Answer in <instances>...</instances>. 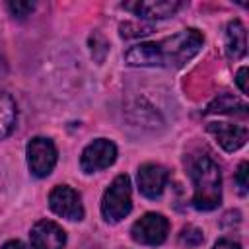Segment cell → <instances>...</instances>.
<instances>
[{
  "label": "cell",
  "instance_id": "obj_1",
  "mask_svg": "<svg viewBox=\"0 0 249 249\" xmlns=\"http://www.w3.org/2000/svg\"><path fill=\"white\" fill-rule=\"evenodd\" d=\"M204 37L198 29L189 27L171 37L156 43H138L124 53V60L130 66H173L179 68L189 62L200 49Z\"/></svg>",
  "mask_w": 249,
  "mask_h": 249
},
{
  "label": "cell",
  "instance_id": "obj_2",
  "mask_svg": "<svg viewBox=\"0 0 249 249\" xmlns=\"http://www.w3.org/2000/svg\"><path fill=\"white\" fill-rule=\"evenodd\" d=\"M193 206L196 210H214L222 202V173L210 156H198L191 165Z\"/></svg>",
  "mask_w": 249,
  "mask_h": 249
},
{
  "label": "cell",
  "instance_id": "obj_3",
  "mask_svg": "<svg viewBox=\"0 0 249 249\" xmlns=\"http://www.w3.org/2000/svg\"><path fill=\"white\" fill-rule=\"evenodd\" d=\"M132 210V198H130V179L128 175H117L109 189L103 193L101 198V214L105 222L117 224L124 216H128Z\"/></svg>",
  "mask_w": 249,
  "mask_h": 249
},
{
  "label": "cell",
  "instance_id": "obj_4",
  "mask_svg": "<svg viewBox=\"0 0 249 249\" xmlns=\"http://www.w3.org/2000/svg\"><path fill=\"white\" fill-rule=\"evenodd\" d=\"M25 154H27L29 171H31L35 177H47V175L54 169L56 160H58L56 146L53 144V140L43 138V136L31 138V140L27 142Z\"/></svg>",
  "mask_w": 249,
  "mask_h": 249
},
{
  "label": "cell",
  "instance_id": "obj_5",
  "mask_svg": "<svg viewBox=\"0 0 249 249\" xmlns=\"http://www.w3.org/2000/svg\"><path fill=\"white\" fill-rule=\"evenodd\" d=\"M169 222L160 212H148L130 228V237L140 245H160L165 241Z\"/></svg>",
  "mask_w": 249,
  "mask_h": 249
},
{
  "label": "cell",
  "instance_id": "obj_6",
  "mask_svg": "<svg viewBox=\"0 0 249 249\" xmlns=\"http://www.w3.org/2000/svg\"><path fill=\"white\" fill-rule=\"evenodd\" d=\"M115 160H117V146L107 138H97L84 148L80 156V167L86 173H95L113 165Z\"/></svg>",
  "mask_w": 249,
  "mask_h": 249
},
{
  "label": "cell",
  "instance_id": "obj_7",
  "mask_svg": "<svg viewBox=\"0 0 249 249\" xmlns=\"http://www.w3.org/2000/svg\"><path fill=\"white\" fill-rule=\"evenodd\" d=\"M49 206L56 216H62L72 222L84 218V206L80 195L68 185H56L49 195Z\"/></svg>",
  "mask_w": 249,
  "mask_h": 249
},
{
  "label": "cell",
  "instance_id": "obj_8",
  "mask_svg": "<svg viewBox=\"0 0 249 249\" xmlns=\"http://www.w3.org/2000/svg\"><path fill=\"white\" fill-rule=\"evenodd\" d=\"M29 237L33 249H64L66 245V231L53 220H39Z\"/></svg>",
  "mask_w": 249,
  "mask_h": 249
},
{
  "label": "cell",
  "instance_id": "obj_9",
  "mask_svg": "<svg viewBox=\"0 0 249 249\" xmlns=\"http://www.w3.org/2000/svg\"><path fill=\"white\" fill-rule=\"evenodd\" d=\"M123 8L130 10L134 16L142 19H165V18L175 16L183 8V2L179 0H138L132 4H123Z\"/></svg>",
  "mask_w": 249,
  "mask_h": 249
},
{
  "label": "cell",
  "instance_id": "obj_10",
  "mask_svg": "<svg viewBox=\"0 0 249 249\" xmlns=\"http://www.w3.org/2000/svg\"><path fill=\"white\" fill-rule=\"evenodd\" d=\"M138 189L146 198H158L169 179V173L160 163H144L138 169Z\"/></svg>",
  "mask_w": 249,
  "mask_h": 249
},
{
  "label": "cell",
  "instance_id": "obj_11",
  "mask_svg": "<svg viewBox=\"0 0 249 249\" xmlns=\"http://www.w3.org/2000/svg\"><path fill=\"white\" fill-rule=\"evenodd\" d=\"M206 130L226 152H235L247 142V126L231 123H208Z\"/></svg>",
  "mask_w": 249,
  "mask_h": 249
},
{
  "label": "cell",
  "instance_id": "obj_12",
  "mask_svg": "<svg viewBox=\"0 0 249 249\" xmlns=\"http://www.w3.org/2000/svg\"><path fill=\"white\" fill-rule=\"evenodd\" d=\"M226 51L230 58H241L247 53V31L239 19H233L226 27Z\"/></svg>",
  "mask_w": 249,
  "mask_h": 249
},
{
  "label": "cell",
  "instance_id": "obj_13",
  "mask_svg": "<svg viewBox=\"0 0 249 249\" xmlns=\"http://www.w3.org/2000/svg\"><path fill=\"white\" fill-rule=\"evenodd\" d=\"M16 101L12 99L10 93L0 89V140H4L6 136L12 134L14 126H16Z\"/></svg>",
  "mask_w": 249,
  "mask_h": 249
},
{
  "label": "cell",
  "instance_id": "obj_14",
  "mask_svg": "<svg viewBox=\"0 0 249 249\" xmlns=\"http://www.w3.org/2000/svg\"><path fill=\"white\" fill-rule=\"evenodd\" d=\"M204 113H206V115H212V113H218V115H220V113L233 115V113H237V115H241V117H247V105H245L243 101H239V99L228 95V93H222V95H218V97L206 107Z\"/></svg>",
  "mask_w": 249,
  "mask_h": 249
},
{
  "label": "cell",
  "instance_id": "obj_15",
  "mask_svg": "<svg viewBox=\"0 0 249 249\" xmlns=\"http://www.w3.org/2000/svg\"><path fill=\"white\" fill-rule=\"evenodd\" d=\"M202 241H204L202 230H198L196 226H185L179 233V243L183 247H198L202 245Z\"/></svg>",
  "mask_w": 249,
  "mask_h": 249
},
{
  "label": "cell",
  "instance_id": "obj_16",
  "mask_svg": "<svg viewBox=\"0 0 249 249\" xmlns=\"http://www.w3.org/2000/svg\"><path fill=\"white\" fill-rule=\"evenodd\" d=\"M119 29H121L123 39H136V37H142V35H148V33L154 31L152 25H138V23H130V21L121 23Z\"/></svg>",
  "mask_w": 249,
  "mask_h": 249
},
{
  "label": "cell",
  "instance_id": "obj_17",
  "mask_svg": "<svg viewBox=\"0 0 249 249\" xmlns=\"http://www.w3.org/2000/svg\"><path fill=\"white\" fill-rule=\"evenodd\" d=\"M6 6H8V10H10V14H12L14 18H18V19L27 18V16L33 12V8H35L33 2H8Z\"/></svg>",
  "mask_w": 249,
  "mask_h": 249
},
{
  "label": "cell",
  "instance_id": "obj_18",
  "mask_svg": "<svg viewBox=\"0 0 249 249\" xmlns=\"http://www.w3.org/2000/svg\"><path fill=\"white\" fill-rule=\"evenodd\" d=\"M247 169H249V163L241 161L237 171H235V177H233V181H235V185L239 189V195H247V189H249V181H247V173L249 171Z\"/></svg>",
  "mask_w": 249,
  "mask_h": 249
},
{
  "label": "cell",
  "instance_id": "obj_19",
  "mask_svg": "<svg viewBox=\"0 0 249 249\" xmlns=\"http://www.w3.org/2000/svg\"><path fill=\"white\" fill-rule=\"evenodd\" d=\"M89 43H91V54H93V58H95L97 51H101V56L105 58V54H107V51H109V49H107V47H109V45H107V41H105L99 33H93V35H91V39H89Z\"/></svg>",
  "mask_w": 249,
  "mask_h": 249
},
{
  "label": "cell",
  "instance_id": "obj_20",
  "mask_svg": "<svg viewBox=\"0 0 249 249\" xmlns=\"http://www.w3.org/2000/svg\"><path fill=\"white\" fill-rule=\"evenodd\" d=\"M235 84L241 89V93H247V66H241L235 76Z\"/></svg>",
  "mask_w": 249,
  "mask_h": 249
},
{
  "label": "cell",
  "instance_id": "obj_21",
  "mask_svg": "<svg viewBox=\"0 0 249 249\" xmlns=\"http://www.w3.org/2000/svg\"><path fill=\"white\" fill-rule=\"evenodd\" d=\"M212 249H241V245L233 239H220V241H216V245Z\"/></svg>",
  "mask_w": 249,
  "mask_h": 249
},
{
  "label": "cell",
  "instance_id": "obj_22",
  "mask_svg": "<svg viewBox=\"0 0 249 249\" xmlns=\"http://www.w3.org/2000/svg\"><path fill=\"white\" fill-rule=\"evenodd\" d=\"M0 249H27V247H25L21 241H18V239H12V241H6V243H4Z\"/></svg>",
  "mask_w": 249,
  "mask_h": 249
}]
</instances>
